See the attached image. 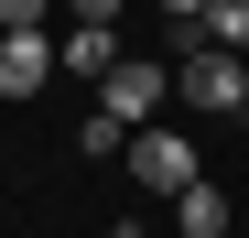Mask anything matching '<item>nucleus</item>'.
Segmentation results:
<instances>
[{
	"mask_svg": "<svg viewBox=\"0 0 249 238\" xmlns=\"http://www.w3.org/2000/svg\"><path fill=\"white\" fill-rule=\"evenodd\" d=\"M44 11L54 0H0V33H44Z\"/></svg>",
	"mask_w": 249,
	"mask_h": 238,
	"instance_id": "9",
	"label": "nucleus"
},
{
	"mask_svg": "<svg viewBox=\"0 0 249 238\" xmlns=\"http://www.w3.org/2000/svg\"><path fill=\"white\" fill-rule=\"evenodd\" d=\"M130 238H152V227H130Z\"/></svg>",
	"mask_w": 249,
	"mask_h": 238,
	"instance_id": "12",
	"label": "nucleus"
},
{
	"mask_svg": "<svg viewBox=\"0 0 249 238\" xmlns=\"http://www.w3.org/2000/svg\"><path fill=\"white\" fill-rule=\"evenodd\" d=\"M174 238H228V195L217 184H184L174 195Z\"/></svg>",
	"mask_w": 249,
	"mask_h": 238,
	"instance_id": "6",
	"label": "nucleus"
},
{
	"mask_svg": "<svg viewBox=\"0 0 249 238\" xmlns=\"http://www.w3.org/2000/svg\"><path fill=\"white\" fill-rule=\"evenodd\" d=\"M119 141H130V130H119L108 108H87V119H76V152H119Z\"/></svg>",
	"mask_w": 249,
	"mask_h": 238,
	"instance_id": "8",
	"label": "nucleus"
},
{
	"mask_svg": "<svg viewBox=\"0 0 249 238\" xmlns=\"http://www.w3.org/2000/svg\"><path fill=\"white\" fill-rule=\"evenodd\" d=\"M65 11H76V22H119L130 0H65Z\"/></svg>",
	"mask_w": 249,
	"mask_h": 238,
	"instance_id": "10",
	"label": "nucleus"
},
{
	"mask_svg": "<svg viewBox=\"0 0 249 238\" xmlns=\"http://www.w3.org/2000/svg\"><path fill=\"white\" fill-rule=\"evenodd\" d=\"M184 108H206V119H228V108H249V54H228V44H206V54H184Z\"/></svg>",
	"mask_w": 249,
	"mask_h": 238,
	"instance_id": "1",
	"label": "nucleus"
},
{
	"mask_svg": "<svg viewBox=\"0 0 249 238\" xmlns=\"http://www.w3.org/2000/svg\"><path fill=\"white\" fill-rule=\"evenodd\" d=\"M174 98V65H141V54H119L108 65V87H98V108L119 119V130H152V108Z\"/></svg>",
	"mask_w": 249,
	"mask_h": 238,
	"instance_id": "2",
	"label": "nucleus"
},
{
	"mask_svg": "<svg viewBox=\"0 0 249 238\" xmlns=\"http://www.w3.org/2000/svg\"><path fill=\"white\" fill-rule=\"evenodd\" d=\"M130 173H141L152 195H184V184H206V173H195V141H184V130H141V141H130Z\"/></svg>",
	"mask_w": 249,
	"mask_h": 238,
	"instance_id": "3",
	"label": "nucleus"
},
{
	"mask_svg": "<svg viewBox=\"0 0 249 238\" xmlns=\"http://www.w3.org/2000/svg\"><path fill=\"white\" fill-rule=\"evenodd\" d=\"M54 65H65V76H98V87H108V65H119V22H76L65 44H54Z\"/></svg>",
	"mask_w": 249,
	"mask_h": 238,
	"instance_id": "5",
	"label": "nucleus"
},
{
	"mask_svg": "<svg viewBox=\"0 0 249 238\" xmlns=\"http://www.w3.org/2000/svg\"><path fill=\"white\" fill-rule=\"evenodd\" d=\"M152 11H162V22H206V0H152Z\"/></svg>",
	"mask_w": 249,
	"mask_h": 238,
	"instance_id": "11",
	"label": "nucleus"
},
{
	"mask_svg": "<svg viewBox=\"0 0 249 238\" xmlns=\"http://www.w3.org/2000/svg\"><path fill=\"white\" fill-rule=\"evenodd\" d=\"M206 44H228V54H249V0H206Z\"/></svg>",
	"mask_w": 249,
	"mask_h": 238,
	"instance_id": "7",
	"label": "nucleus"
},
{
	"mask_svg": "<svg viewBox=\"0 0 249 238\" xmlns=\"http://www.w3.org/2000/svg\"><path fill=\"white\" fill-rule=\"evenodd\" d=\"M54 76V33H0V98H33Z\"/></svg>",
	"mask_w": 249,
	"mask_h": 238,
	"instance_id": "4",
	"label": "nucleus"
}]
</instances>
